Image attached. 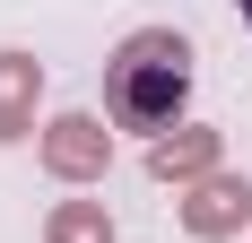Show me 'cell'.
<instances>
[{"label": "cell", "mask_w": 252, "mask_h": 243, "mask_svg": "<svg viewBox=\"0 0 252 243\" xmlns=\"http://www.w3.org/2000/svg\"><path fill=\"white\" fill-rule=\"evenodd\" d=\"M44 235L52 243H113V217H104V200H61Z\"/></svg>", "instance_id": "6"}, {"label": "cell", "mask_w": 252, "mask_h": 243, "mask_svg": "<svg viewBox=\"0 0 252 243\" xmlns=\"http://www.w3.org/2000/svg\"><path fill=\"white\" fill-rule=\"evenodd\" d=\"M183 96H191V44H183L174 26H139L113 44L104 61V113L122 122V130H174Z\"/></svg>", "instance_id": "1"}, {"label": "cell", "mask_w": 252, "mask_h": 243, "mask_svg": "<svg viewBox=\"0 0 252 243\" xmlns=\"http://www.w3.org/2000/svg\"><path fill=\"white\" fill-rule=\"evenodd\" d=\"M218 148H226V130H165V139L148 148V174L191 191V182H209V174H218Z\"/></svg>", "instance_id": "4"}, {"label": "cell", "mask_w": 252, "mask_h": 243, "mask_svg": "<svg viewBox=\"0 0 252 243\" xmlns=\"http://www.w3.org/2000/svg\"><path fill=\"white\" fill-rule=\"evenodd\" d=\"M235 9H244V26H252V0H235Z\"/></svg>", "instance_id": "7"}, {"label": "cell", "mask_w": 252, "mask_h": 243, "mask_svg": "<svg viewBox=\"0 0 252 243\" xmlns=\"http://www.w3.org/2000/svg\"><path fill=\"white\" fill-rule=\"evenodd\" d=\"M113 165V130L96 113H52L44 122V174L52 182H96Z\"/></svg>", "instance_id": "2"}, {"label": "cell", "mask_w": 252, "mask_h": 243, "mask_svg": "<svg viewBox=\"0 0 252 243\" xmlns=\"http://www.w3.org/2000/svg\"><path fill=\"white\" fill-rule=\"evenodd\" d=\"M244 217H252V182H244V174H209V182H191V191H183V226H191L200 243L244 235Z\"/></svg>", "instance_id": "3"}, {"label": "cell", "mask_w": 252, "mask_h": 243, "mask_svg": "<svg viewBox=\"0 0 252 243\" xmlns=\"http://www.w3.org/2000/svg\"><path fill=\"white\" fill-rule=\"evenodd\" d=\"M35 96H44V61L35 52H0V139L35 130Z\"/></svg>", "instance_id": "5"}]
</instances>
